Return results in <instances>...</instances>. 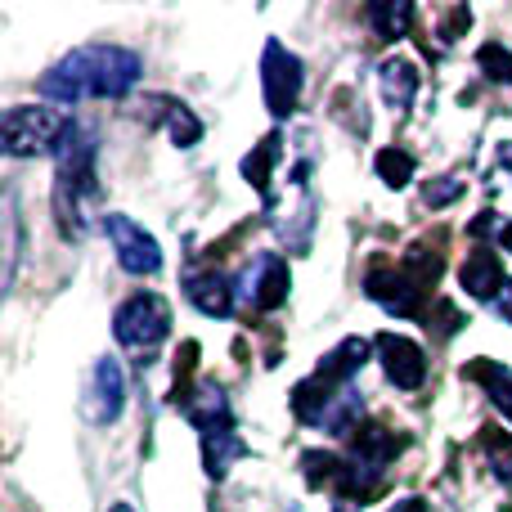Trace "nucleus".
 <instances>
[{
	"mask_svg": "<svg viewBox=\"0 0 512 512\" xmlns=\"http://www.w3.org/2000/svg\"><path fill=\"white\" fill-rule=\"evenodd\" d=\"M459 283H463V292L468 297H477V301H495L499 292H504V261H499V252H490V248H477V252H468V261H463V270H459Z\"/></svg>",
	"mask_w": 512,
	"mask_h": 512,
	"instance_id": "nucleus-13",
	"label": "nucleus"
},
{
	"mask_svg": "<svg viewBox=\"0 0 512 512\" xmlns=\"http://www.w3.org/2000/svg\"><path fill=\"white\" fill-rule=\"evenodd\" d=\"M288 512H306V508H301V504H288Z\"/></svg>",
	"mask_w": 512,
	"mask_h": 512,
	"instance_id": "nucleus-31",
	"label": "nucleus"
},
{
	"mask_svg": "<svg viewBox=\"0 0 512 512\" xmlns=\"http://www.w3.org/2000/svg\"><path fill=\"white\" fill-rule=\"evenodd\" d=\"M477 445H481V454H486L490 472H495L499 481H508V486H512V436L499 432V427H481Z\"/></svg>",
	"mask_w": 512,
	"mask_h": 512,
	"instance_id": "nucleus-22",
	"label": "nucleus"
},
{
	"mask_svg": "<svg viewBox=\"0 0 512 512\" xmlns=\"http://www.w3.org/2000/svg\"><path fill=\"white\" fill-rule=\"evenodd\" d=\"M441 270H445L441 248L414 243V248L400 256V265H391V270H369L364 292H369L382 310H391L396 319H414V315H423V301H427V292L436 288Z\"/></svg>",
	"mask_w": 512,
	"mask_h": 512,
	"instance_id": "nucleus-3",
	"label": "nucleus"
},
{
	"mask_svg": "<svg viewBox=\"0 0 512 512\" xmlns=\"http://www.w3.org/2000/svg\"><path fill=\"white\" fill-rule=\"evenodd\" d=\"M126 409V373L117 360H99L95 373H90V387L81 396V414L90 418L95 427H108L117 423Z\"/></svg>",
	"mask_w": 512,
	"mask_h": 512,
	"instance_id": "nucleus-9",
	"label": "nucleus"
},
{
	"mask_svg": "<svg viewBox=\"0 0 512 512\" xmlns=\"http://www.w3.org/2000/svg\"><path fill=\"white\" fill-rule=\"evenodd\" d=\"M301 468H306V481H310L315 490H324V486H337V490H342L346 468H351V463L337 459V454H328V450H306V454H301Z\"/></svg>",
	"mask_w": 512,
	"mask_h": 512,
	"instance_id": "nucleus-21",
	"label": "nucleus"
},
{
	"mask_svg": "<svg viewBox=\"0 0 512 512\" xmlns=\"http://www.w3.org/2000/svg\"><path fill=\"white\" fill-rule=\"evenodd\" d=\"M499 243H504V248L512 252V225H504V230H499Z\"/></svg>",
	"mask_w": 512,
	"mask_h": 512,
	"instance_id": "nucleus-30",
	"label": "nucleus"
},
{
	"mask_svg": "<svg viewBox=\"0 0 512 512\" xmlns=\"http://www.w3.org/2000/svg\"><path fill=\"white\" fill-rule=\"evenodd\" d=\"M373 351H378V360H382V373H387L400 391H418L427 382V355L418 342H409V337H400V333H378L373 337Z\"/></svg>",
	"mask_w": 512,
	"mask_h": 512,
	"instance_id": "nucleus-11",
	"label": "nucleus"
},
{
	"mask_svg": "<svg viewBox=\"0 0 512 512\" xmlns=\"http://www.w3.org/2000/svg\"><path fill=\"white\" fill-rule=\"evenodd\" d=\"M495 306H499V315H504L508 324H512V279L504 283V292H499V297H495Z\"/></svg>",
	"mask_w": 512,
	"mask_h": 512,
	"instance_id": "nucleus-27",
	"label": "nucleus"
},
{
	"mask_svg": "<svg viewBox=\"0 0 512 512\" xmlns=\"http://www.w3.org/2000/svg\"><path fill=\"white\" fill-rule=\"evenodd\" d=\"M477 68L486 72L490 81H499V86H512V50H504L499 41H486L477 50Z\"/></svg>",
	"mask_w": 512,
	"mask_h": 512,
	"instance_id": "nucleus-24",
	"label": "nucleus"
},
{
	"mask_svg": "<svg viewBox=\"0 0 512 512\" xmlns=\"http://www.w3.org/2000/svg\"><path fill=\"white\" fill-rule=\"evenodd\" d=\"M176 409L198 427L203 436L234 432V409L216 382H198V387H176Z\"/></svg>",
	"mask_w": 512,
	"mask_h": 512,
	"instance_id": "nucleus-10",
	"label": "nucleus"
},
{
	"mask_svg": "<svg viewBox=\"0 0 512 512\" xmlns=\"http://www.w3.org/2000/svg\"><path fill=\"white\" fill-rule=\"evenodd\" d=\"M234 459H248V441H239V432H212L203 436V468L207 477L221 481L230 472Z\"/></svg>",
	"mask_w": 512,
	"mask_h": 512,
	"instance_id": "nucleus-18",
	"label": "nucleus"
},
{
	"mask_svg": "<svg viewBox=\"0 0 512 512\" xmlns=\"http://www.w3.org/2000/svg\"><path fill=\"white\" fill-rule=\"evenodd\" d=\"M104 234H108V243H113V252H117V265H122L126 274H158L162 270V248H158V239H153L144 225H135L131 216H122V212H108L104 216Z\"/></svg>",
	"mask_w": 512,
	"mask_h": 512,
	"instance_id": "nucleus-7",
	"label": "nucleus"
},
{
	"mask_svg": "<svg viewBox=\"0 0 512 512\" xmlns=\"http://www.w3.org/2000/svg\"><path fill=\"white\" fill-rule=\"evenodd\" d=\"M454 198H463V180L459 176H436V180H427L423 185V203L432 207V212L436 207H450Z\"/></svg>",
	"mask_w": 512,
	"mask_h": 512,
	"instance_id": "nucleus-25",
	"label": "nucleus"
},
{
	"mask_svg": "<svg viewBox=\"0 0 512 512\" xmlns=\"http://www.w3.org/2000/svg\"><path fill=\"white\" fill-rule=\"evenodd\" d=\"M436 319H441V324H436V337H454L463 324H468V319H463L450 301H441V306H436Z\"/></svg>",
	"mask_w": 512,
	"mask_h": 512,
	"instance_id": "nucleus-26",
	"label": "nucleus"
},
{
	"mask_svg": "<svg viewBox=\"0 0 512 512\" xmlns=\"http://www.w3.org/2000/svg\"><path fill=\"white\" fill-rule=\"evenodd\" d=\"M414 171H418V162H414V153H409V149H382V153H378V176H382V185L405 189L409 180H414Z\"/></svg>",
	"mask_w": 512,
	"mask_h": 512,
	"instance_id": "nucleus-23",
	"label": "nucleus"
},
{
	"mask_svg": "<svg viewBox=\"0 0 512 512\" xmlns=\"http://www.w3.org/2000/svg\"><path fill=\"white\" fill-rule=\"evenodd\" d=\"M144 63L135 50H122V45H81L68 59H59L41 81V90L50 104L77 108L81 99H122L135 90Z\"/></svg>",
	"mask_w": 512,
	"mask_h": 512,
	"instance_id": "nucleus-1",
	"label": "nucleus"
},
{
	"mask_svg": "<svg viewBox=\"0 0 512 512\" xmlns=\"http://www.w3.org/2000/svg\"><path fill=\"white\" fill-rule=\"evenodd\" d=\"M499 167L512 171V144H499Z\"/></svg>",
	"mask_w": 512,
	"mask_h": 512,
	"instance_id": "nucleus-29",
	"label": "nucleus"
},
{
	"mask_svg": "<svg viewBox=\"0 0 512 512\" xmlns=\"http://www.w3.org/2000/svg\"><path fill=\"white\" fill-rule=\"evenodd\" d=\"M234 283L225 279L221 270H189L185 274V297L194 301L203 315H212V319H225L234 310Z\"/></svg>",
	"mask_w": 512,
	"mask_h": 512,
	"instance_id": "nucleus-12",
	"label": "nucleus"
},
{
	"mask_svg": "<svg viewBox=\"0 0 512 512\" xmlns=\"http://www.w3.org/2000/svg\"><path fill=\"white\" fill-rule=\"evenodd\" d=\"M99 144L95 131L81 122H68L59 149H54V216L63 239H86L90 203L99 198Z\"/></svg>",
	"mask_w": 512,
	"mask_h": 512,
	"instance_id": "nucleus-2",
	"label": "nucleus"
},
{
	"mask_svg": "<svg viewBox=\"0 0 512 512\" xmlns=\"http://www.w3.org/2000/svg\"><path fill=\"white\" fill-rule=\"evenodd\" d=\"M171 333V306L158 297V292H135L131 301H122L113 315V337L126 346V351L153 355Z\"/></svg>",
	"mask_w": 512,
	"mask_h": 512,
	"instance_id": "nucleus-5",
	"label": "nucleus"
},
{
	"mask_svg": "<svg viewBox=\"0 0 512 512\" xmlns=\"http://www.w3.org/2000/svg\"><path fill=\"white\" fill-rule=\"evenodd\" d=\"M288 288H292V274H288V261L279 252H256L252 265L243 270L239 279V297L248 301L252 310H274L288 301Z\"/></svg>",
	"mask_w": 512,
	"mask_h": 512,
	"instance_id": "nucleus-8",
	"label": "nucleus"
},
{
	"mask_svg": "<svg viewBox=\"0 0 512 512\" xmlns=\"http://www.w3.org/2000/svg\"><path fill=\"white\" fill-rule=\"evenodd\" d=\"M418 81H423L418 68L409 59H400V54L378 63V90L391 113H409V104H414V95H418Z\"/></svg>",
	"mask_w": 512,
	"mask_h": 512,
	"instance_id": "nucleus-14",
	"label": "nucleus"
},
{
	"mask_svg": "<svg viewBox=\"0 0 512 512\" xmlns=\"http://www.w3.org/2000/svg\"><path fill=\"white\" fill-rule=\"evenodd\" d=\"M279 153H283V140L279 135H265L248 158H243V176H248V185L265 198V203H270V171H274V162H279Z\"/></svg>",
	"mask_w": 512,
	"mask_h": 512,
	"instance_id": "nucleus-19",
	"label": "nucleus"
},
{
	"mask_svg": "<svg viewBox=\"0 0 512 512\" xmlns=\"http://www.w3.org/2000/svg\"><path fill=\"white\" fill-rule=\"evenodd\" d=\"M306 90V63L288 50L283 41H265L261 54V95L274 117H292Z\"/></svg>",
	"mask_w": 512,
	"mask_h": 512,
	"instance_id": "nucleus-6",
	"label": "nucleus"
},
{
	"mask_svg": "<svg viewBox=\"0 0 512 512\" xmlns=\"http://www.w3.org/2000/svg\"><path fill=\"white\" fill-rule=\"evenodd\" d=\"M364 360H369V342H364V337H346V342H337L333 351L319 360L315 378H324L328 387H355V373L364 369Z\"/></svg>",
	"mask_w": 512,
	"mask_h": 512,
	"instance_id": "nucleus-15",
	"label": "nucleus"
},
{
	"mask_svg": "<svg viewBox=\"0 0 512 512\" xmlns=\"http://www.w3.org/2000/svg\"><path fill=\"white\" fill-rule=\"evenodd\" d=\"M463 378L481 382L486 396L495 400V409H504V418L512 423V369H504L499 360H472V364H463Z\"/></svg>",
	"mask_w": 512,
	"mask_h": 512,
	"instance_id": "nucleus-17",
	"label": "nucleus"
},
{
	"mask_svg": "<svg viewBox=\"0 0 512 512\" xmlns=\"http://www.w3.org/2000/svg\"><path fill=\"white\" fill-rule=\"evenodd\" d=\"M68 131V117L50 113V108H27L14 104L0 117V149L9 158H36V153H54Z\"/></svg>",
	"mask_w": 512,
	"mask_h": 512,
	"instance_id": "nucleus-4",
	"label": "nucleus"
},
{
	"mask_svg": "<svg viewBox=\"0 0 512 512\" xmlns=\"http://www.w3.org/2000/svg\"><path fill=\"white\" fill-rule=\"evenodd\" d=\"M387 512H432V508H427L423 499H400V504H391Z\"/></svg>",
	"mask_w": 512,
	"mask_h": 512,
	"instance_id": "nucleus-28",
	"label": "nucleus"
},
{
	"mask_svg": "<svg viewBox=\"0 0 512 512\" xmlns=\"http://www.w3.org/2000/svg\"><path fill=\"white\" fill-rule=\"evenodd\" d=\"M369 18H373L382 41H400V36H409L414 5H409V0H382V5H369Z\"/></svg>",
	"mask_w": 512,
	"mask_h": 512,
	"instance_id": "nucleus-20",
	"label": "nucleus"
},
{
	"mask_svg": "<svg viewBox=\"0 0 512 512\" xmlns=\"http://www.w3.org/2000/svg\"><path fill=\"white\" fill-rule=\"evenodd\" d=\"M153 104V122H162L167 126V135H171V144H180V149H194L198 140H203V122H198L194 113H189L180 99H171V95H153L149 99Z\"/></svg>",
	"mask_w": 512,
	"mask_h": 512,
	"instance_id": "nucleus-16",
	"label": "nucleus"
}]
</instances>
